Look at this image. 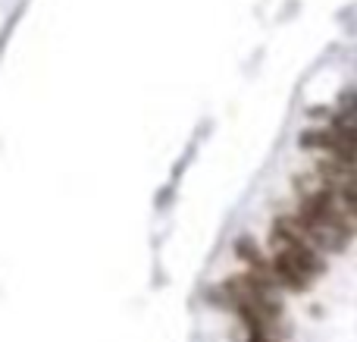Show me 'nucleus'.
Returning <instances> with one entry per match:
<instances>
[{"label": "nucleus", "mask_w": 357, "mask_h": 342, "mask_svg": "<svg viewBox=\"0 0 357 342\" xmlns=\"http://www.w3.org/2000/svg\"><path fill=\"white\" fill-rule=\"evenodd\" d=\"M270 245H273V255H279V258H285V261H291L295 267H301L310 280H317V276L326 270V261H323L320 248L304 236L301 226L295 223V217H282L273 223Z\"/></svg>", "instance_id": "obj_1"}, {"label": "nucleus", "mask_w": 357, "mask_h": 342, "mask_svg": "<svg viewBox=\"0 0 357 342\" xmlns=\"http://www.w3.org/2000/svg\"><path fill=\"white\" fill-rule=\"evenodd\" d=\"M235 251H238L241 261L251 264L254 274H270V261L260 255V248H257V242H254V239H248V236L238 239V242H235Z\"/></svg>", "instance_id": "obj_2"}, {"label": "nucleus", "mask_w": 357, "mask_h": 342, "mask_svg": "<svg viewBox=\"0 0 357 342\" xmlns=\"http://www.w3.org/2000/svg\"><path fill=\"white\" fill-rule=\"evenodd\" d=\"M248 342H276V339H260V336H248Z\"/></svg>", "instance_id": "obj_3"}]
</instances>
